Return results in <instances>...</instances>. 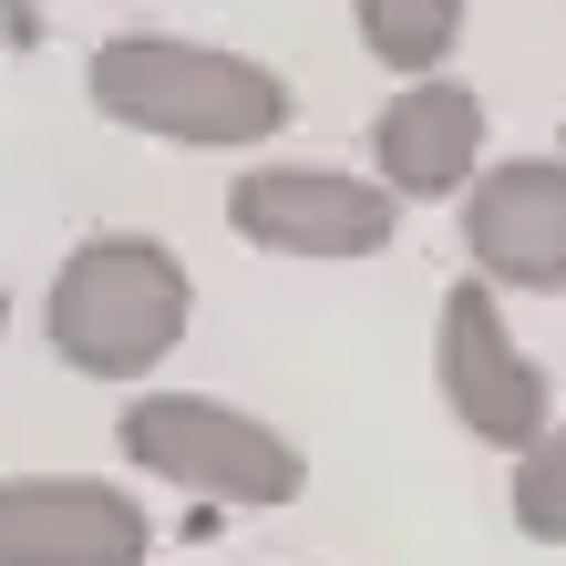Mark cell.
I'll return each instance as SVG.
<instances>
[{
    "mask_svg": "<svg viewBox=\"0 0 566 566\" xmlns=\"http://www.w3.org/2000/svg\"><path fill=\"white\" fill-rule=\"evenodd\" d=\"M83 83H93L104 124H135V135H165V145H269L298 114L289 73H269L248 52H217V42H176V31L93 42Z\"/></svg>",
    "mask_w": 566,
    "mask_h": 566,
    "instance_id": "obj_1",
    "label": "cell"
},
{
    "mask_svg": "<svg viewBox=\"0 0 566 566\" xmlns=\"http://www.w3.org/2000/svg\"><path fill=\"white\" fill-rule=\"evenodd\" d=\"M196 319V279L165 238H83L62 258V279L42 298V329L62 350V371L83 381H135Z\"/></svg>",
    "mask_w": 566,
    "mask_h": 566,
    "instance_id": "obj_2",
    "label": "cell"
},
{
    "mask_svg": "<svg viewBox=\"0 0 566 566\" xmlns=\"http://www.w3.org/2000/svg\"><path fill=\"white\" fill-rule=\"evenodd\" d=\"M114 443L145 463V474H165L176 494H207V505H298L310 494V453L289 443L279 422H258L238 402H217V391H145V402H124Z\"/></svg>",
    "mask_w": 566,
    "mask_h": 566,
    "instance_id": "obj_3",
    "label": "cell"
},
{
    "mask_svg": "<svg viewBox=\"0 0 566 566\" xmlns=\"http://www.w3.org/2000/svg\"><path fill=\"white\" fill-rule=\"evenodd\" d=\"M227 227L279 258H381L402 196L381 176H329V165H248L227 186Z\"/></svg>",
    "mask_w": 566,
    "mask_h": 566,
    "instance_id": "obj_4",
    "label": "cell"
},
{
    "mask_svg": "<svg viewBox=\"0 0 566 566\" xmlns=\"http://www.w3.org/2000/svg\"><path fill=\"white\" fill-rule=\"evenodd\" d=\"M432 381H443L453 422L474 432V443H494V453H525V443L546 432V371L525 360V340L505 329V310H494V289H484V279L443 289Z\"/></svg>",
    "mask_w": 566,
    "mask_h": 566,
    "instance_id": "obj_5",
    "label": "cell"
},
{
    "mask_svg": "<svg viewBox=\"0 0 566 566\" xmlns=\"http://www.w3.org/2000/svg\"><path fill=\"white\" fill-rule=\"evenodd\" d=\"M155 525L124 484L93 474H21L0 484V566H145Z\"/></svg>",
    "mask_w": 566,
    "mask_h": 566,
    "instance_id": "obj_6",
    "label": "cell"
},
{
    "mask_svg": "<svg viewBox=\"0 0 566 566\" xmlns=\"http://www.w3.org/2000/svg\"><path fill=\"white\" fill-rule=\"evenodd\" d=\"M463 258L484 289H566V155H515L463 186Z\"/></svg>",
    "mask_w": 566,
    "mask_h": 566,
    "instance_id": "obj_7",
    "label": "cell"
},
{
    "mask_svg": "<svg viewBox=\"0 0 566 566\" xmlns=\"http://www.w3.org/2000/svg\"><path fill=\"white\" fill-rule=\"evenodd\" d=\"M371 165L391 196H463L484 176V104L443 73L402 83L391 104L371 114Z\"/></svg>",
    "mask_w": 566,
    "mask_h": 566,
    "instance_id": "obj_8",
    "label": "cell"
},
{
    "mask_svg": "<svg viewBox=\"0 0 566 566\" xmlns=\"http://www.w3.org/2000/svg\"><path fill=\"white\" fill-rule=\"evenodd\" d=\"M350 21H360V42H371L381 73H443V52L463 42V0H350Z\"/></svg>",
    "mask_w": 566,
    "mask_h": 566,
    "instance_id": "obj_9",
    "label": "cell"
},
{
    "mask_svg": "<svg viewBox=\"0 0 566 566\" xmlns=\"http://www.w3.org/2000/svg\"><path fill=\"white\" fill-rule=\"evenodd\" d=\"M515 525L536 546H566V422H546L536 443L515 453Z\"/></svg>",
    "mask_w": 566,
    "mask_h": 566,
    "instance_id": "obj_10",
    "label": "cell"
},
{
    "mask_svg": "<svg viewBox=\"0 0 566 566\" xmlns=\"http://www.w3.org/2000/svg\"><path fill=\"white\" fill-rule=\"evenodd\" d=\"M0 329H11V298H0Z\"/></svg>",
    "mask_w": 566,
    "mask_h": 566,
    "instance_id": "obj_11",
    "label": "cell"
}]
</instances>
